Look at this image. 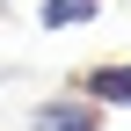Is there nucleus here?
<instances>
[{
    "label": "nucleus",
    "mask_w": 131,
    "mask_h": 131,
    "mask_svg": "<svg viewBox=\"0 0 131 131\" xmlns=\"http://www.w3.org/2000/svg\"><path fill=\"white\" fill-rule=\"evenodd\" d=\"M29 131H102V102L88 95H51L29 109Z\"/></svg>",
    "instance_id": "f257e3e1"
},
{
    "label": "nucleus",
    "mask_w": 131,
    "mask_h": 131,
    "mask_svg": "<svg viewBox=\"0 0 131 131\" xmlns=\"http://www.w3.org/2000/svg\"><path fill=\"white\" fill-rule=\"evenodd\" d=\"M80 95L102 109H131V58L124 66H95V73H80Z\"/></svg>",
    "instance_id": "f03ea898"
},
{
    "label": "nucleus",
    "mask_w": 131,
    "mask_h": 131,
    "mask_svg": "<svg viewBox=\"0 0 131 131\" xmlns=\"http://www.w3.org/2000/svg\"><path fill=\"white\" fill-rule=\"evenodd\" d=\"M95 15H102V0H44V7H37V29L66 37V29H88Z\"/></svg>",
    "instance_id": "7ed1b4c3"
}]
</instances>
